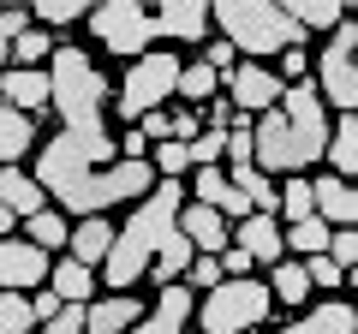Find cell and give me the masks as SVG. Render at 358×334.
Segmentation results:
<instances>
[{
	"instance_id": "obj_1",
	"label": "cell",
	"mask_w": 358,
	"mask_h": 334,
	"mask_svg": "<svg viewBox=\"0 0 358 334\" xmlns=\"http://www.w3.org/2000/svg\"><path fill=\"white\" fill-rule=\"evenodd\" d=\"M179 209H185V185L179 180H155V191L143 203H131L126 227H114V245L102 257V286L131 293L138 281L150 286H173L185 275V263L197 257L185 233H179Z\"/></svg>"
},
{
	"instance_id": "obj_2",
	"label": "cell",
	"mask_w": 358,
	"mask_h": 334,
	"mask_svg": "<svg viewBox=\"0 0 358 334\" xmlns=\"http://www.w3.org/2000/svg\"><path fill=\"white\" fill-rule=\"evenodd\" d=\"M108 102L114 84L102 78V66L90 60L78 42H60L48 54V108L60 114V138H72L96 167H114V131H108Z\"/></svg>"
},
{
	"instance_id": "obj_3",
	"label": "cell",
	"mask_w": 358,
	"mask_h": 334,
	"mask_svg": "<svg viewBox=\"0 0 358 334\" xmlns=\"http://www.w3.org/2000/svg\"><path fill=\"white\" fill-rule=\"evenodd\" d=\"M90 36L120 60H138L155 42H179V48H203L209 42V0H167V6H143V0H108L84 18Z\"/></svg>"
},
{
	"instance_id": "obj_4",
	"label": "cell",
	"mask_w": 358,
	"mask_h": 334,
	"mask_svg": "<svg viewBox=\"0 0 358 334\" xmlns=\"http://www.w3.org/2000/svg\"><path fill=\"white\" fill-rule=\"evenodd\" d=\"M209 30H221V42L251 66L287 48H310V36L281 13V0H221V6H209Z\"/></svg>"
},
{
	"instance_id": "obj_5",
	"label": "cell",
	"mask_w": 358,
	"mask_h": 334,
	"mask_svg": "<svg viewBox=\"0 0 358 334\" xmlns=\"http://www.w3.org/2000/svg\"><path fill=\"white\" fill-rule=\"evenodd\" d=\"M275 317V298H268V286L257 281H215L203 293V305L192 310V322L203 334H251V328H263V322Z\"/></svg>"
},
{
	"instance_id": "obj_6",
	"label": "cell",
	"mask_w": 358,
	"mask_h": 334,
	"mask_svg": "<svg viewBox=\"0 0 358 334\" xmlns=\"http://www.w3.org/2000/svg\"><path fill=\"white\" fill-rule=\"evenodd\" d=\"M173 84H179V54H173V48H150V54H138V60L126 66V78H120V90H114L120 119H126V126H138L143 114L167 108Z\"/></svg>"
},
{
	"instance_id": "obj_7",
	"label": "cell",
	"mask_w": 358,
	"mask_h": 334,
	"mask_svg": "<svg viewBox=\"0 0 358 334\" xmlns=\"http://www.w3.org/2000/svg\"><path fill=\"white\" fill-rule=\"evenodd\" d=\"M352 48H358V30H352V18H341V24L329 30V42L310 54V84H317L322 108H334V114H352V108H358V66H352Z\"/></svg>"
},
{
	"instance_id": "obj_8",
	"label": "cell",
	"mask_w": 358,
	"mask_h": 334,
	"mask_svg": "<svg viewBox=\"0 0 358 334\" xmlns=\"http://www.w3.org/2000/svg\"><path fill=\"white\" fill-rule=\"evenodd\" d=\"M281 90H287V84L268 72V66L239 60V66L227 72V102H233V114H251V119H257V114H268V108L281 102Z\"/></svg>"
},
{
	"instance_id": "obj_9",
	"label": "cell",
	"mask_w": 358,
	"mask_h": 334,
	"mask_svg": "<svg viewBox=\"0 0 358 334\" xmlns=\"http://www.w3.org/2000/svg\"><path fill=\"white\" fill-rule=\"evenodd\" d=\"M192 310H197V293L192 286H155V305H143L138 328L131 334H185L192 328Z\"/></svg>"
},
{
	"instance_id": "obj_10",
	"label": "cell",
	"mask_w": 358,
	"mask_h": 334,
	"mask_svg": "<svg viewBox=\"0 0 358 334\" xmlns=\"http://www.w3.org/2000/svg\"><path fill=\"white\" fill-rule=\"evenodd\" d=\"M48 263L30 239H0V293H24V286H48Z\"/></svg>"
},
{
	"instance_id": "obj_11",
	"label": "cell",
	"mask_w": 358,
	"mask_h": 334,
	"mask_svg": "<svg viewBox=\"0 0 358 334\" xmlns=\"http://www.w3.org/2000/svg\"><path fill=\"white\" fill-rule=\"evenodd\" d=\"M227 245H239L251 263H263V269H275V263L287 257V245H281V221L275 215H245V221H233V239Z\"/></svg>"
},
{
	"instance_id": "obj_12",
	"label": "cell",
	"mask_w": 358,
	"mask_h": 334,
	"mask_svg": "<svg viewBox=\"0 0 358 334\" xmlns=\"http://www.w3.org/2000/svg\"><path fill=\"white\" fill-rule=\"evenodd\" d=\"M143 317V298L138 293H102L84 305V334H131Z\"/></svg>"
},
{
	"instance_id": "obj_13",
	"label": "cell",
	"mask_w": 358,
	"mask_h": 334,
	"mask_svg": "<svg viewBox=\"0 0 358 334\" xmlns=\"http://www.w3.org/2000/svg\"><path fill=\"white\" fill-rule=\"evenodd\" d=\"M310 209H317V221L322 227H352L358 221V191L346 180H334V173H322V180H310Z\"/></svg>"
},
{
	"instance_id": "obj_14",
	"label": "cell",
	"mask_w": 358,
	"mask_h": 334,
	"mask_svg": "<svg viewBox=\"0 0 358 334\" xmlns=\"http://www.w3.org/2000/svg\"><path fill=\"white\" fill-rule=\"evenodd\" d=\"M179 233H185V245H192L197 257H221V251H227V221H221L215 209L192 203V197L179 209Z\"/></svg>"
},
{
	"instance_id": "obj_15",
	"label": "cell",
	"mask_w": 358,
	"mask_h": 334,
	"mask_svg": "<svg viewBox=\"0 0 358 334\" xmlns=\"http://www.w3.org/2000/svg\"><path fill=\"white\" fill-rule=\"evenodd\" d=\"M358 328V317H352V305L346 298H322V305H310V310H299L287 328H275V334H352Z\"/></svg>"
},
{
	"instance_id": "obj_16",
	"label": "cell",
	"mask_w": 358,
	"mask_h": 334,
	"mask_svg": "<svg viewBox=\"0 0 358 334\" xmlns=\"http://www.w3.org/2000/svg\"><path fill=\"white\" fill-rule=\"evenodd\" d=\"M108 245H114V221H108V215H90V221H78V227L66 233V257L84 263V269H102Z\"/></svg>"
},
{
	"instance_id": "obj_17",
	"label": "cell",
	"mask_w": 358,
	"mask_h": 334,
	"mask_svg": "<svg viewBox=\"0 0 358 334\" xmlns=\"http://www.w3.org/2000/svg\"><path fill=\"white\" fill-rule=\"evenodd\" d=\"M6 108H18L24 119L48 114V66H36V72H18V66H6Z\"/></svg>"
},
{
	"instance_id": "obj_18",
	"label": "cell",
	"mask_w": 358,
	"mask_h": 334,
	"mask_svg": "<svg viewBox=\"0 0 358 334\" xmlns=\"http://www.w3.org/2000/svg\"><path fill=\"white\" fill-rule=\"evenodd\" d=\"M48 293L60 298V305H90V293H96V269H84V263H72V257H54L48 263Z\"/></svg>"
},
{
	"instance_id": "obj_19",
	"label": "cell",
	"mask_w": 358,
	"mask_h": 334,
	"mask_svg": "<svg viewBox=\"0 0 358 334\" xmlns=\"http://www.w3.org/2000/svg\"><path fill=\"white\" fill-rule=\"evenodd\" d=\"M322 161H329V173H334V180H346V185H352V167H358V119H352V114H334Z\"/></svg>"
},
{
	"instance_id": "obj_20",
	"label": "cell",
	"mask_w": 358,
	"mask_h": 334,
	"mask_svg": "<svg viewBox=\"0 0 358 334\" xmlns=\"http://www.w3.org/2000/svg\"><path fill=\"white\" fill-rule=\"evenodd\" d=\"M0 209H13L18 221L36 215V209H48V197H42V185L30 180L24 167H0Z\"/></svg>"
},
{
	"instance_id": "obj_21",
	"label": "cell",
	"mask_w": 358,
	"mask_h": 334,
	"mask_svg": "<svg viewBox=\"0 0 358 334\" xmlns=\"http://www.w3.org/2000/svg\"><path fill=\"white\" fill-rule=\"evenodd\" d=\"M18 227H24V239L36 245L42 257H66V233H72V221H66L60 209H36V215H24Z\"/></svg>"
},
{
	"instance_id": "obj_22",
	"label": "cell",
	"mask_w": 358,
	"mask_h": 334,
	"mask_svg": "<svg viewBox=\"0 0 358 334\" xmlns=\"http://www.w3.org/2000/svg\"><path fill=\"white\" fill-rule=\"evenodd\" d=\"M36 150V119H24L18 108H0V167H18Z\"/></svg>"
},
{
	"instance_id": "obj_23",
	"label": "cell",
	"mask_w": 358,
	"mask_h": 334,
	"mask_svg": "<svg viewBox=\"0 0 358 334\" xmlns=\"http://www.w3.org/2000/svg\"><path fill=\"white\" fill-rule=\"evenodd\" d=\"M263 286H268V298H275V305H287V310H305V298H310L305 263H293V257L275 263V281H263Z\"/></svg>"
},
{
	"instance_id": "obj_24",
	"label": "cell",
	"mask_w": 358,
	"mask_h": 334,
	"mask_svg": "<svg viewBox=\"0 0 358 334\" xmlns=\"http://www.w3.org/2000/svg\"><path fill=\"white\" fill-rule=\"evenodd\" d=\"M275 191H281V197H275V221H281V227H293V221H310V215H317V209H310V180H305V173H287Z\"/></svg>"
},
{
	"instance_id": "obj_25",
	"label": "cell",
	"mask_w": 358,
	"mask_h": 334,
	"mask_svg": "<svg viewBox=\"0 0 358 334\" xmlns=\"http://www.w3.org/2000/svg\"><path fill=\"white\" fill-rule=\"evenodd\" d=\"M281 13H287V18H293V24L310 36V30H334V24L346 18V6H341V0H287Z\"/></svg>"
},
{
	"instance_id": "obj_26",
	"label": "cell",
	"mask_w": 358,
	"mask_h": 334,
	"mask_svg": "<svg viewBox=\"0 0 358 334\" xmlns=\"http://www.w3.org/2000/svg\"><path fill=\"white\" fill-rule=\"evenodd\" d=\"M173 96H185V108H197V102H215V96H221V78L209 72L203 60H192V66H179V84H173Z\"/></svg>"
},
{
	"instance_id": "obj_27",
	"label": "cell",
	"mask_w": 358,
	"mask_h": 334,
	"mask_svg": "<svg viewBox=\"0 0 358 334\" xmlns=\"http://www.w3.org/2000/svg\"><path fill=\"white\" fill-rule=\"evenodd\" d=\"M329 233H334V227H322V221L310 215V221L281 227V245H287V251H299V257H322V251H329Z\"/></svg>"
},
{
	"instance_id": "obj_28",
	"label": "cell",
	"mask_w": 358,
	"mask_h": 334,
	"mask_svg": "<svg viewBox=\"0 0 358 334\" xmlns=\"http://www.w3.org/2000/svg\"><path fill=\"white\" fill-rule=\"evenodd\" d=\"M54 48H60V36H48V30H36V24H30L24 36L13 42V66H18V72H36V66L48 60Z\"/></svg>"
},
{
	"instance_id": "obj_29",
	"label": "cell",
	"mask_w": 358,
	"mask_h": 334,
	"mask_svg": "<svg viewBox=\"0 0 358 334\" xmlns=\"http://www.w3.org/2000/svg\"><path fill=\"white\" fill-rule=\"evenodd\" d=\"M0 334H36L30 293H0Z\"/></svg>"
},
{
	"instance_id": "obj_30",
	"label": "cell",
	"mask_w": 358,
	"mask_h": 334,
	"mask_svg": "<svg viewBox=\"0 0 358 334\" xmlns=\"http://www.w3.org/2000/svg\"><path fill=\"white\" fill-rule=\"evenodd\" d=\"M150 167H155V180H179V173H192V155H185L179 138H167V143H150Z\"/></svg>"
},
{
	"instance_id": "obj_31",
	"label": "cell",
	"mask_w": 358,
	"mask_h": 334,
	"mask_svg": "<svg viewBox=\"0 0 358 334\" xmlns=\"http://www.w3.org/2000/svg\"><path fill=\"white\" fill-rule=\"evenodd\" d=\"M78 18H84V6H78V0H36V13H30V24L36 30H60V24H78Z\"/></svg>"
},
{
	"instance_id": "obj_32",
	"label": "cell",
	"mask_w": 358,
	"mask_h": 334,
	"mask_svg": "<svg viewBox=\"0 0 358 334\" xmlns=\"http://www.w3.org/2000/svg\"><path fill=\"white\" fill-rule=\"evenodd\" d=\"M185 155H192V167H221L227 161V131H197L192 143H185Z\"/></svg>"
},
{
	"instance_id": "obj_33",
	"label": "cell",
	"mask_w": 358,
	"mask_h": 334,
	"mask_svg": "<svg viewBox=\"0 0 358 334\" xmlns=\"http://www.w3.org/2000/svg\"><path fill=\"white\" fill-rule=\"evenodd\" d=\"M322 257H329L334 269H341L346 281H352V263H358V233H352V227H341V233H329V251H322Z\"/></svg>"
},
{
	"instance_id": "obj_34",
	"label": "cell",
	"mask_w": 358,
	"mask_h": 334,
	"mask_svg": "<svg viewBox=\"0 0 358 334\" xmlns=\"http://www.w3.org/2000/svg\"><path fill=\"white\" fill-rule=\"evenodd\" d=\"M275 78H281V84H305V78H310V48L275 54Z\"/></svg>"
},
{
	"instance_id": "obj_35",
	"label": "cell",
	"mask_w": 358,
	"mask_h": 334,
	"mask_svg": "<svg viewBox=\"0 0 358 334\" xmlns=\"http://www.w3.org/2000/svg\"><path fill=\"white\" fill-rule=\"evenodd\" d=\"M215 281H221V263L215 257H192V263H185V275H179V286H192V293H197V286L209 293Z\"/></svg>"
},
{
	"instance_id": "obj_36",
	"label": "cell",
	"mask_w": 358,
	"mask_h": 334,
	"mask_svg": "<svg viewBox=\"0 0 358 334\" xmlns=\"http://www.w3.org/2000/svg\"><path fill=\"white\" fill-rule=\"evenodd\" d=\"M197 60H203V66H209V72H215V78H227V72H233V66H239V54H233V48H227V42H221V36H215V42H203V54H197Z\"/></svg>"
},
{
	"instance_id": "obj_37",
	"label": "cell",
	"mask_w": 358,
	"mask_h": 334,
	"mask_svg": "<svg viewBox=\"0 0 358 334\" xmlns=\"http://www.w3.org/2000/svg\"><path fill=\"white\" fill-rule=\"evenodd\" d=\"M42 334H84V305H60L42 322Z\"/></svg>"
},
{
	"instance_id": "obj_38",
	"label": "cell",
	"mask_w": 358,
	"mask_h": 334,
	"mask_svg": "<svg viewBox=\"0 0 358 334\" xmlns=\"http://www.w3.org/2000/svg\"><path fill=\"white\" fill-rule=\"evenodd\" d=\"M305 281H310V286H352L329 257H305Z\"/></svg>"
},
{
	"instance_id": "obj_39",
	"label": "cell",
	"mask_w": 358,
	"mask_h": 334,
	"mask_svg": "<svg viewBox=\"0 0 358 334\" xmlns=\"http://www.w3.org/2000/svg\"><path fill=\"white\" fill-rule=\"evenodd\" d=\"M138 131H143V143H167V138H173V126H167V108L143 114V119H138Z\"/></svg>"
},
{
	"instance_id": "obj_40",
	"label": "cell",
	"mask_w": 358,
	"mask_h": 334,
	"mask_svg": "<svg viewBox=\"0 0 358 334\" xmlns=\"http://www.w3.org/2000/svg\"><path fill=\"white\" fill-rule=\"evenodd\" d=\"M24 30H30V13H0V36L6 42H18Z\"/></svg>"
},
{
	"instance_id": "obj_41",
	"label": "cell",
	"mask_w": 358,
	"mask_h": 334,
	"mask_svg": "<svg viewBox=\"0 0 358 334\" xmlns=\"http://www.w3.org/2000/svg\"><path fill=\"white\" fill-rule=\"evenodd\" d=\"M30 310H36V328H42V322H48L54 310H60V298H54L48 286H36V298H30Z\"/></svg>"
},
{
	"instance_id": "obj_42",
	"label": "cell",
	"mask_w": 358,
	"mask_h": 334,
	"mask_svg": "<svg viewBox=\"0 0 358 334\" xmlns=\"http://www.w3.org/2000/svg\"><path fill=\"white\" fill-rule=\"evenodd\" d=\"M13 233H18V215H13V209H0V239H13Z\"/></svg>"
}]
</instances>
